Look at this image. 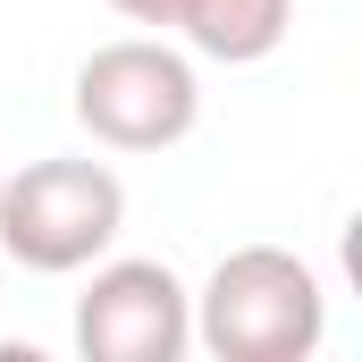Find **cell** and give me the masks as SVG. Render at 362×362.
Here are the masks:
<instances>
[{"label":"cell","mask_w":362,"mask_h":362,"mask_svg":"<svg viewBox=\"0 0 362 362\" xmlns=\"http://www.w3.org/2000/svg\"><path fill=\"white\" fill-rule=\"evenodd\" d=\"M329 337L320 270L286 245H236L194 295V346L219 362H303Z\"/></svg>","instance_id":"obj_1"},{"label":"cell","mask_w":362,"mask_h":362,"mask_svg":"<svg viewBox=\"0 0 362 362\" xmlns=\"http://www.w3.org/2000/svg\"><path fill=\"white\" fill-rule=\"evenodd\" d=\"M127 228V185L110 160H76V152H51V160H25V169H0V253L34 278H68L93 270Z\"/></svg>","instance_id":"obj_2"},{"label":"cell","mask_w":362,"mask_h":362,"mask_svg":"<svg viewBox=\"0 0 362 362\" xmlns=\"http://www.w3.org/2000/svg\"><path fill=\"white\" fill-rule=\"evenodd\" d=\"M194 118H202V76L160 34L101 42L76 68V127L110 152H169L194 135Z\"/></svg>","instance_id":"obj_3"},{"label":"cell","mask_w":362,"mask_h":362,"mask_svg":"<svg viewBox=\"0 0 362 362\" xmlns=\"http://www.w3.org/2000/svg\"><path fill=\"white\" fill-rule=\"evenodd\" d=\"M194 346V295L169 262H101L76 295L85 362H177Z\"/></svg>","instance_id":"obj_4"},{"label":"cell","mask_w":362,"mask_h":362,"mask_svg":"<svg viewBox=\"0 0 362 362\" xmlns=\"http://www.w3.org/2000/svg\"><path fill=\"white\" fill-rule=\"evenodd\" d=\"M295 25V0H185L177 34L202 51V59H228V68H253L270 59Z\"/></svg>","instance_id":"obj_5"},{"label":"cell","mask_w":362,"mask_h":362,"mask_svg":"<svg viewBox=\"0 0 362 362\" xmlns=\"http://www.w3.org/2000/svg\"><path fill=\"white\" fill-rule=\"evenodd\" d=\"M110 8H118L127 25H177V8H185V0H110Z\"/></svg>","instance_id":"obj_6"}]
</instances>
